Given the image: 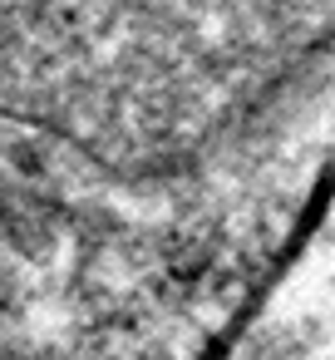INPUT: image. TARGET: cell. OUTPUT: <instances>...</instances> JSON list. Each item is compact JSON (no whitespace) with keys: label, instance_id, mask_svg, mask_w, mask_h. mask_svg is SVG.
Returning <instances> with one entry per match:
<instances>
[{"label":"cell","instance_id":"obj_1","mask_svg":"<svg viewBox=\"0 0 335 360\" xmlns=\"http://www.w3.org/2000/svg\"><path fill=\"white\" fill-rule=\"evenodd\" d=\"M335 65V0H0V119L119 178L242 148Z\"/></svg>","mask_w":335,"mask_h":360}]
</instances>
